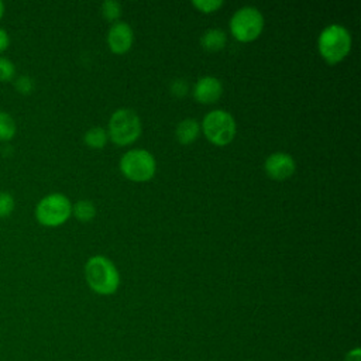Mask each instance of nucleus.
Masks as SVG:
<instances>
[{"label":"nucleus","mask_w":361,"mask_h":361,"mask_svg":"<svg viewBox=\"0 0 361 361\" xmlns=\"http://www.w3.org/2000/svg\"><path fill=\"white\" fill-rule=\"evenodd\" d=\"M107 131L102 127H92L90 130H87L83 135V141L87 147L94 148V149H100L106 145L107 142Z\"/></svg>","instance_id":"obj_13"},{"label":"nucleus","mask_w":361,"mask_h":361,"mask_svg":"<svg viewBox=\"0 0 361 361\" xmlns=\"http://www.w3.org/2000/svg\"><path fill=\"white\" fill-rule=\"evenodd\" d=\"M223 93L221 82L214 76H202L197 79L193 87V96L199 103L212 104L216 103Z\"/></svg>","instance_id":"obj_10"},{"label":"nucleus","mask_w":361,"mask_h":361,"mask_svg":"<svg viewBox=\"0 0 361 361\" xmlns=\"http://www.w3.org/2000/svg\"><path fill=\"white\" fill-rule=\"evenodd\" d=\"M120 169L130 180L147 182L155 175L157 162L147 149H130L121 157Z\"/></svg>","instance_id":"obj_6"},{"label":"nucleus","mask_w":361,"mask_h":361,"mask_svg":"<svg viewBox=\"0 0 361 361\" xmlns=\"http://www.w3.org/2000/svg\"><path fill=\"white\" fill-rule=\"evenodd\" d=\"M10 45V35L8 32L0 27V54L4 52Z\"/></svg>","instance_id":"obj_22"},{"label":"nucleus","mask_w":361,"mask_h":361,"mask_svg":"<svg viewBox=\"0 0 361 361\" xmlns=\"http://www.w3.org/2000/svg\"><path fill=\"white\" fill-rule=\"evenodd\" d=\"M3 16H4V4L3 1H0V20L3 18Z\"/></svg>","instance_id":"obj_24"},{"label":"nucleus","mask_w":361,"mask_h":361,"mask_svg":"<svg viewBox=\"0 0 361 361\" xmlns=\"http://www.w3.org/2000/svg\"><path fill=\"white\" fill-rule=\"evenodd\" d=\"M344 361H361V351H360V348L357 347V348L348 351V353L345 354Z\"/></svg>","instance_id":"obj_23"},{"label":"nucleus","mask_w":361,"mask_h":361,"mask_svg":"<svg viewBox=\"0 0 361 361\" xmlns=\"http://www.w3.org/2000/svg\"><path fill=\"white\" fill-rule=\"evenodd\" d=\"M102 13L109 21H116L121 16V6L116 0H106L102 3Z\"/></svg>","instance_id":"obj_16"},{"label":"nucleus","mask_w":361,"mask_h":361,"mask_svg":"<svg viewBox=\"0 0 361 361\" xmlns=\"http://www.w3.org/2000/svg\"><path fill=\"white\" fill-rule=\"evenodd\" d=\"M171 92L178 96V97H182L188 93V83L186 80L183 79H175L172 83H171Z\"/></svg>","instance_id":"obj_21"},{"label":"nucleus","mask_w":361,"mask_h":361,"mask_svg":"<svg viewBox=\"0 0 361 361\" xmlns=\"http://www.w3.org/2000/svg\"><path fill=\"white\" fill-rule=\"evenodd\" d=\"M16 76V65L6 56H0V82H11Z\"/></svg>","instance_id":"obj_17"},{"label":"nucleus","mask_w":361,"mask_h":361,"mask_svg":"<svg viewBox=\"0 0 361 361\" xmlns=\"http://www.w3.org/2000/svg\"><path fill=\"white\" fill-rule=\"evenodd\" d=\"M85 278L90 289L99 295H113L120 285L116 265L103 255H94L86 261Z\"/></svg>","instance_id":"obj_1"},{"label":"nucleus","mask_w":361,"mask_h":361,"mask_svg":"<svg viewBox=\"0 0 361 361\" xmlns=\"http://www.w3.org/2000/svg\"><path fill=\"white\" fill-rule=\"evenodd\" d=\"M14 86H16V89H17L20 93L28 94V93H31L32 89H34V82H32V79H31L30 76L23 75V76H18V78L16 79Z\"/></svg>","instance_id":"obj_20"},{"label":"nucleus","mask_w":361,"mask_h":361,"mask_svg":"<svg viewBox=\"0 0 361 361\" xmlns=\"http://www.w3.org/2000/svg\"><path fill=\"white\" fill-rule=\"evenodd\" d=\"M72 214L80 221H89L96 216V207L90 200H79L72 206Z\"/></svg>","instance_id":"obj_15"},{"label":"nucleus","mask_w":361,"mask_h":361,"mask_svg":"<svg viewBox=\"0 0 361 361\" xmlns=\"http://www.w3.org/2000/svg\"><path fill=\"white\" fill-rule=\"evenodd\" d=\"M317 49L327 63L341 62L351 49L350 31L340 24L324 27L317 37Z\"/></svg>","instance_id":"obj_2"},{"label":"nucleus","mask_w":361,"mask_h":361,"mask_svg":"<svg viewBox=\"0 0 361 361\" xmlns=\"http://www.w3.org/2000/svg\"><path fill=\"white\" fill-rule=\"evenodd\" d=\"M264 169L271 179L283 180L293 175L296 164L292 155L286 152H274L269 157H267L264 162Z\"/></svg>","instance_id":"obj_8"},{"label":"nucleus","mask_w":361,"mask_h":361,"mask_svg":"<svg viewBox=\"0 0 361 361\" xmlns=\"http://www.w3.org/2000/svg\"><path fill=\"white\" fill-rule=\"evenodd\" d=\"M264 28V17L261 11L252 6H245L237 10L230 20V31L234 38L241 42L254 41L259 37Z\"/></svg>","instance_id":"obj_7"},{"label":"nucleus","mask_w":361,"mask_h":361,"mask_svg":"<svg viewBox=\"0 0 361 361\" xmlns=\"http://www.w3.org/2000/svg\"><path fill=\"white\" fill-rule=\"evenodd\" d=\"M202 130L212 144L221 147L233 141L235 135V121L228 111L213 110L204 116Z\"/></svg>","instance_id":"obj_5"},{"label":"nucleus","mask_w":361,"mask_h":361,"mask_svg":"<svg viewBox=\"0 0 361 361\" xmlns=\"http://www.w3.org/2000/svg\"><path fill=\"white\" fill-rule=\"evenodd\" d=\"M226 32L220 28H209L200 38V44L207 51H220L226 45Z\"/></svg>","instance_id":"obj_12"},{"label":"nucleus","mask_w":361,"mask_h":361,"mask_svg":"<svg viewBox=\"0 0 361 361\" xmlns=\"http://www.w3.org/2000/svg\"><path fill=\"white\" fill-rule=\"evenodd\" d=\"M192 4L202 13H213V11H217L221 6H223V1L221 0H193Z\"/></svg>","instance_id":"obj_19"},{"label":"nucleus","mask_w":361,"mask_h":361,"mask_svg":"<svg viewBox=\"0 0 361 361\" xmlns=\"http://www.w3.org/2000/svg\"><path fill=\"white\" fill-rule=\"evenodd\" d=\"M16 209V200L11 193L0 192V217H8Z\"/></svg>","instance_id":"obj_18"},{"label":"nucleus","mask_w":361,"mask_h":361,"mask_svg":"<svg viewBox=\"0 0 361 361\" xmlns=\"http://www.w3.org/2000/svg\"><path fill=\"white\" fill-rule=\"evenodd\" d=\"M133 30L131 27L124 21L114 23L107 34V44L111 52L114 54H124L127 52L133 45Z\"/></svg>","instance_id":"obj_9"},{"label":"nucleus","mask_w":361,"mask_h":361,"mask_svg":"<svg viewBox=\"0 0 361 361\" xmlns=\"http://www.w3.org/2000/svg\"><path fill=\"white\" fill-rule=\"evenodd\" d=\"M199 133H200V124L195 118L182 120L175 130L176 140L183 145L193 142L197 138Z\"/></svg>","instance_id":"obj_11"},{"label":"nucleus","mask_w":361,"mask_h":361,"mask_svg":"<svg viewBox=\"0 0 361 361\" xmlns=\"http://www.w3.org/2000/svg\"><path fill=\"white\" fill-rule=\"evenodd\" d=\"M17 133V124L13 116L4 110H0V141H10Z\"/></svg>","instance_id":"obj_14"},{"label":"nucleus","mask_w":361,"mask_h":361,"mask_svg":"<svg viewBox=\"0 0 361 361\" xmlns=\"http://www.w3.org/2000/svg\"><path fill=\"white\" fill-rule=\"evenodd\" d=\"M35 219L41 226L58 227L72 214V203L62 193H49L35 206Z\"/></svg>","instance_id":"obj_3"},{"label":"nucleus","mask_w":361,"mask_h":361,"mask_svg":"<svg viewBox=\"0 0 361 361\" xmlns=\"http://www.w3.org/2000/svg\"><path fill=\"white\" fill-rule=\"evenodd\" d=\"M141 134V121L131 109L116 110L109 120L107 135L117 145H128Z\"/></svg>","instance_id":"obj_4"}]
</instances>
